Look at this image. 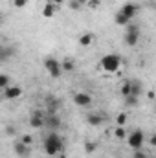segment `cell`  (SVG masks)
<instances>
[{
  "label": "cell",
  "mask_w": 156,
  "mask_h": 158,
  "mask_svg": "<svg viewBox=\"0 0 156 158\" xmlns=\"http://www.w3.org/2000/svg\"><path fill=\"white\" fill-rule=\"evenodd\" d=\"M42 149H44V153L50 158L59 156V155L64 153V142H63V138H61L55 131H51V132L42 140Z\"/></svg>",
  "instance_id": "cell-1"
},
{
  "label": "cell",
  "mask_w": 156,
  "mask_h": 158,
  "mask_svg": "<svg viewBox=\"0 0 156 158\" xmlns=\"http://www.w3.org/2000/svg\"><path fill=\"white\" fill-rule=\"evenodd\" d=\"M121 55L119 53H107L99 59V68L107 74H114L121 68Z\"/></svg>",
  "instance_id": "cell-2"
},
{
  "label": "cell",
  "mask_w": 156,
  "mask_h": 158,
  "mask_svg": "<svg viewBox=\"0 0 156 158\" xmlns=\"http://www.w3.org/2000/svg\"><path fill=\"white\" fill-rule=\"evenodd\" d=\"M42 64H44V70L50 74V77H53V79L61 77V74L64 72V70H63V63L57 61L55 57H46Z\"/></svg>",
  "instance_id": "cell-3"
},
{
  "label": "cell",
  "mask_w": 156,
  "mask_h": 158,
  "mask_svg": "<svg viewBox=\"0 0 156 158\" xmlns=\"http://www.w3.org/2000/svg\"><path fill=\"white\" fill-rule=\"evenodd\" d=\"M127 143H129V147L130 149H142L143 147V143H145V134H143V131L142 129H134L129 136H127Z\"/></svg>",
  "instance_id": "cell-4"
},
{
  "label": "cell",
  "mask_w": 156,
  "mask_h": 158,
  "mask_svg": "<svg viewBox=\"0 0 156 158\" xmlns=\"http://www.w3.org/2000/svg\"><path fill=\"white\" fill-rule=\"evenodd\" d=\"M123 40H125V44L127 46H136L138 44V40H140V26L138 24H129L127 26V31H125V37H123Z\"/></svg>",
  "instance_id": "cell-5"
},
{
  "label": "cell",
  "mask_w": 156,
  "mask_h": 158,
  "mask_svg": "<svg viewBox=\"0 0 156 158\" xmlns=\"http://www.w3.org/2000/svg\"><path fill=\"white\" fill-rule=\"evenodd\" d=\"M13 151H15V155L20 158H28L31 155V145H26L24 142H20V140H17L15 143H13Z\"/></svg>",
  "instance_id": "cell-6"
},
{
  "label": "cell",
  "mask_w": 156,
  "mask_h": 158,
  "mask_svg": "<svg viewBox=\"0 0 156 158\" xmlns=\"http://www.w3.org/2000/svg\"><path fill=\"white\" fill-rule=\"evenodd\" d=\"M30 125H31L33 129H40V127H44V125H46V112H42V110L33 112V114L30 116Z\"/></svg>",
  "instance_id": "cell-7"
},
{
  "label": "cell",
  "mask_w": 156,
  "mask_h": 158,
  "mask_svg": "<svg viewBox=\"0 0 156 158\" xmlns=\"http://www.w3.org/2000/svg\"><path fill=\"white\" fill-rule=\"evenodd\" d=\"M74 103L77 107H90L92 105V96L88 92H76L74 94Z\"/></svg>",
  "instance_id": "cell-8"
},
{
  "label": "cell",
  "mask_w": 156,
  "mask_h": 158,
  "mask_svg": "<svg viewBox=\"0 0 156 158\" xmlns=\"http://www.w3.org/2000/svg\"><path fill=\"white\" fill-rule=\"evenodd\" d=\"M121 13H125L130 20H134L136 19V15H138V11H140V7H138V4H134V2H125L123 6H121V9H119Z\"/></svg>",
  "instance_id": "cell-9"
},
{
  "label": "cell",
  "mask_w": 156,
  "mask_h": 158,
  "mask_svg": "<svg viewBox=\"0 0 156 158\" xmlns=\"http://www.w3.org/2000/svg\"><path fill=\"white\" fill-rule=\"evenodd\" d=\"M2 96H4V99H17L22 96V88L18 85H11L6 90H2Z\"/></svg>",
  "instance_id": "cell-10"
},
{
  "label": "cell",
  "mask_w": 156,
  "mask_h": 158,
  "mask_svg": "<svg viewBox=\"0 0 156 158\" xmlns=\"http://www.w3.org/2000/svg\"><path fill=\"white\" fill-rule=\"evenodd\" d=\"M44 127H48V129H51V131H57L59 127H61V118L57 116V114H48L46 112V125Z\"/></svg>",
  "instance_id": "cell-11"
},
{
  "label": "cell",
  "mask_w": 156,
  "mask_h": 158,
  "mask_svg": "<svg viewBox=\"0 0 156 158\" xmlns=\"http://www.w3.org/2000/svg\"><path fill=\"white\" fill-rule=\"evenodd\" d=\"M129 81H130V96L140 98V96L143 94V85H142V81H140V79H129Z\"/></svg>",
  "instance_id": "cell-12"
},
{
  "label": "cell",
  "mask_w": 156,
  "mask_h": 158,
  "mask_svg": "<svg viewBox=\"0 0 156 158\" xmlns=\"http://www.w3.org/2000/svg\"><path fill=\"white\" fill-rule=\"evenodd\" d=\"M103 121H105V116H103V114H97V112H90V114L86 116V123L92 125V127H99Z\"/></svg>",
  "instance_id": "cell-13"
},
{
  "label": "cell",
  "mask_w": 156,
  "mask_h": 158,
  "mask_svg": "<svg viewBox=\"0 0 156 158\" xmlns=\"http://www.w3.org/2000/svg\"><path fill=\"white\" fill-rule=\"evenodd\" d=\"M61 107V101L59 99H55V98H46V112L48 114H55L57 112V109Z\"/></svg>",
  "instance_id": "cell-14"
},
{
  "label": "cell",
  "mask_w": 156,
  "mask_h": 158,
  "mask_svg": "<svg viewBox=\"0 0 156 158\" xmlns=\"http://www.w3.org/2000/svg\"><path fill=\"white\" fill-rule=\"evenodd\" d=\"M57 7H59V6H55L53 2H50V0H48V2L44 4V7H42V17H44V19H51V17L55 15Z\"/></svg>",
  "instance_id": "cell-15"
},
{
  "label": "cell",
  "mask_w": 156,
  "mask_h": 158,
  "mask_svg": "<svg viewBox=\"0 0 156 158\" xmlns=\"http://www.w3.org/2000/svg\"><path fill=\"white\" fill-rule=\"evenodd\" d=\"M114 22H116L117 26H129L132 20L125 15V13H121V11H117L116 15H114Z\"/></svg>",
  "instance_id": "cell-16"
},
{
  "label": "cell",
  "mask_w": 156,
  "mask_h": 158,
  "mask_svg": "<svg viewBox=\"0 0 156 158\" xmlns=\"http://www.w3.org/2000/svg\"><path fill=\"white\" fill-rule=\"evenodd\" d=\"M94 42V35L92 33H83L81 37H79V44L81 46H90Z\"/></svg>",
  "instance_id": "cell-17"
},
{
  "label": "cell",
  "mask_w": 156,
  "mask_h": 158,
  "mask_svg": "<svg viewBox=\"0 0 156 158\" xmlns=\"http://www.w3.org/2000/svg\"><path fill=\"white\" fill-rule=\"evenodd\" d=\"M61 63H63V70H64V72H74V70H76V63H74L70 57L64 59V61H61Z\"/></svg>",
  "instance_id": "cell-18"
},
{
  "label": "cell",
  "mask_w": 156,
  "mask_h": 158,
  "mask_svg": "<svg viewBox=\"0 0 156 158\" xmlns=\"http://www.w3.org/2000/svg\"><path fill=\"white\" fill-rule=\"evenodd\" d=\"M119 94L123 96V99L130 96V81H129V79H127V81H125V83L121 85V88H119Z\"/></svg>",
  "instance_id": "cell-19"
},
{
  "label": "cell",
  "mask_w": 156,
  "mask_h": 158,
  "mask_svg": "<svg viewBox=\"0 0 156 158\" xmlns=\"http://www.w3.org/2000/svg\"><path fill=\"white\" fill-rule=\"evenodd\" d=\"M114 136H116L117 140H127V131L123 129V127H119V125H116V129H114Z\"/></svg>",
  "instance_id": "cell-20"
},
{
  "label": "cell",
  "mask_w": 156,
  "mask_h": 158,
  "mask_svg": "<svg viewBox=\"0 0 156 158\" xmlns=\"http://www.w3.org/2000/svg\"><path fill=\"white\" fill-rule=\"evenodd\" d=\"M7 86H9V76L7 74H0V88L6 90Z\"/></svg>",
  "instance_id": "cell-21"
},
{
  "label": "cell",
  "mask_w": 156,
  "mask_h": 158,
  "mask_svg": "<svg viewBox=\"0 0 156 158\" xmlns=\"http://www.w3.org/2000/svg\"><path fill=\"white\" fill-rule=\"evenodd\" d=\"M125 123H127V114H125V112H119V114L116 116V125L125 127Z\"/></svg>",
  "instance_id": "cell-22"
},
{
  "label": "cell",
  "mask_w": 156,
  "mask_h": 158,
  "mask_svg": "<svg viewBox=\"0 0 156 158\" xmlns=\"http://www.w3.org/2000/svg\"><path fill=\"white\" fill-rule=\"evenodd\" d=\"M96 147H97V145H96L94 142H86V143H84V151H86L88 155H92V153H96Z\"/></svg>",
  "instance_id": "cell-23"
},
{
  "label": "cell",
  "mask_w": 156,
  "mask_h": 158,
  "mask_svg": "<svg viewBox=\"0 0 156 158\" xmlns=\"http://www.w3.org/2000/svg\"><path fill=\"white\" fill-rule=\"evenodd\" d=\"M18 140H20V142H24L26 145H31V143H33V138H31L30 134H22V136H20Z\"/></svg>",
  "instance_id": "cell-24"
},
{
  "label": "cell",
  "mask_w": 156,
  "mask_h": 158,
  "mask_svg": "<svg viewBox=\"0 0 156 158\" xmlns=\"http://www.w3.org/2000/svg\"><path fill=\"white\" fill-rule=\"evenodd\" d=\"M132 158H149V156H147V153H145V151H142V149H136V151L132 153Z\"/></svg>",
  "instance_id": "cell-25"
},
{
  "label": "cell",
  "mask_w": 156,
  "mask_h": 158,
  "mask_svg": "<svg viewBox=\"0 0 156 158\" xmlns=\"http://www.w3.org/2000/svg\"><path fill=\"white\" fill-rule=\"evenodd\" d=\"M138 99H140V98L129 96V98H125V103H127V105H132V107H134V105H138Z\"/></svg>",
  "instance_id": "cell-26"
},
{
  "label": "cell",
  "mask_w": 156,
  "mask_h": 158,
  "mask_svg": "<svg viewBox=\"0 0 156 158\" xmlns=\"http://www.w3.org/2000/svg\"><path fill=\"white\" fill-rule=\"evenodd\" d=\"M11 2H13V6H15V7H18V9L26 7V4H28V0H11Z\"/></svg>",
  "instance_id": "cell-27"
},
{
  "label": "cell",
  "mask_w": 156,
  "mask_h": 158,
  "mask_svg": "<svg viewBox=\"0 0 156 158\" xmlns=\"http://www.w3.org/2000/svg\"><path fill=\"white\" fill-rule=\"evenodd\" d=\"M147 142H149V143H151L153 147H156V134H151V136L147 138Z\"/></svg>",
  "instance_id": "cell-28"
},
{
  "label": "cell",
  "mask_w": 156,
  "mask_h": 158,
  "mask_svg": "<svg viewBox=\"0 0 156 158\" xmlns=\"http://www.w3.org/2000/svg\"><path fill=\"white\" fill-rule=\"evenodd\" d=\"M70 7H72V9H81V4H79L77 0H72V2H70Z\"/></svg>",
  "instance_id": "cell-29"
},
{
  "label": "cell",
  "mask_w": 156,
  "mask_h": 158,
  "mask_svg": "<svg viewBox=\"0 0 156 158\" xmlns=\"http://www.w3.org/2000/svg\"><path fill=\"white\" fill-rule=\"evenodd\" d=\"M88 6H90L92 9H96V7L99 6V0H90V2H88Z\"/></svg>",
  "instance_id": "cell-30"
},
{
  "label": "cell",
  "mask_w": 156,
  "mask_h": 158,
  "mask_svg": "<svg viewBox=\"0 0 156 158\" xmlns=\"http://www.w3.org/2000/svg\"><path fill=\"white\" fill-rule=\"evenodd\" d=\"M50 2H53L55 6H63V2H64V0H50Z\"/></svg>",
  "instance_id": "cell-31"
},
{
  "label": "cell",
  "mask_w": 156,
  "mask_h": 158,
  "mask_svg": "<svg viewBox=\"0 0 156 158\" xmlns=\"http://www.w3.org/2000/svg\"><path fill=\"white\" fill-rule=\"evenodd\" d=\"M79 4H81V6H83V4H88V2H90V0H77Z\"/></svg>",
  "instance_id": "cell-32"
},
{
  "label": "cell",
  "mask_w": 156,
  "mask_h": 158,
  "mask_svg": "<svg viewBox=\"0 0 156 158\" xmlns=\"http://www.w3.org/2000/svg\"><path fill=\"white\" fill-rule=\"evenodd\" d=\"M149 158H156V156H149Z\"/></svg>",
  "instance_id": "cell-33"
},
{
  "label": "cell",
  "mask_w": 156,
  "mask_h": 158,
  "mask_svg": "<svg viewBox=\"0 0 156 158\" xmlns=\"http://www.w3.org/2000/svg\"><path fill=\"white\" fill-rule=\"evenodd\" d=\"M40 158H44V156H40Z\"/></svg>",
  "instance_id": "cell-34"
}]
</instances>
